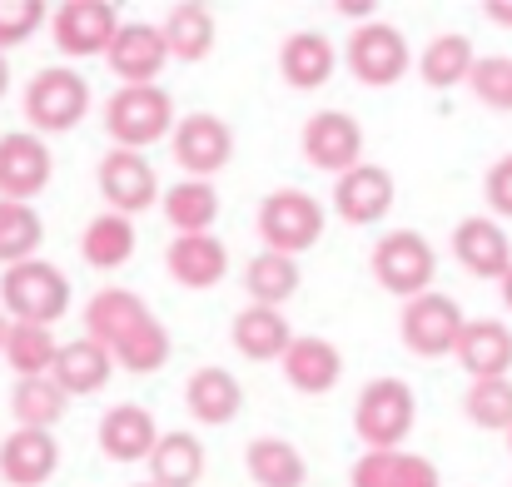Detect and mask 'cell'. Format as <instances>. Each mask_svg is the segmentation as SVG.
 <instances>
[{"label": "cell", "instance_id": "ac0fdd59", "mask_svg": "<svg viewBox=\"0 0 512 487\" xmlns=\"http://www.w3.org/2000/svg\"><path fill=\"white\" fill-rule=\"evenodd\" d=\"M55 468H60L55 433H40V428L5 433V443H0V478L10 487H40Z\"/></svg>", "mask_w": 512, "mask_h": 487}, {"label": "cell", "instance_id": "ba28073f", "mask_svg": "<svg viewBox=\"0 0 512 487\" xmlns=\"http://www.w3.org/2000/svg\"><path fill=\"white\" fill-rule=\"evenodd\" d=\"M463 328H468V319H463L458 299H448V294H423V299L403 304V319H398L403 343H408L413 353H423V358L458 353Z\"/></svg>", "mask_w": 512, "mask_h": 487}, {"label": "cell", "instance_id": "8992f818", "mask_svg": "<svg viewBox=\"0 0 512 487\" xmlns=\"http://www.w3.org/2000/svg\"><path fill=\"white\" fill-rule=\"evenodd\" d=\"M85 110H90V85H85V75H75L65 65H50L25 85V120L45 135L75 130L85 120Z\"/></svg>", "mask_w": 512, "mask_h": 487}, {"label": "cell", "instance_id": "7bdbcfd3", "mask_svg": "<svg viewBox=\"0 0 512 487\" xmlns=\"http://www.w3.org/2000/svg\"><path fill=\"white\" fill-rule=\"evenodd\" d=\"M488 20L503 25V30H512V0H488Z\"/></svg>", "mask_w": 512, "mask_h": 487}, {"label": "cell", "instance_id": "ab89813d", "mask_svg": "<svg viewBox=\"0 0 512 487\" xmlns=\"http://www.w3.org/2000/svg\"><path fill=\"white\" fill-rule=\"evenodd\" d=\"M45 25V0H0V50L25 45Z\"/></svg>", "mask_w": 512, "mask_h": 487}, {"label": "cell", "instance_id": "ee69618b", "mask_svg": "<svg viewBox=\"0 0 512 487\" xmlns=\"http://www.w3.org/2000/svg\"><path fill=\"white\" fill-rule=\"evenodd\" d=\"M5 338H10V314L0 309V353H5Z\"/></svg>", "mask_w": 512, "mask_h": 487}, {"label": "cell", "instance_id": "83f0119b", "mask_svg": "<svg viewBox=\"0 0 512 487\" xmlns=\"http://www.w3.org/2000/svg\"><path fill=\"white\" fill-rule=\"evenodd\" d=\"M244 463H249V478L259 487H304V478H309L304 453L284 438H254Z\"/></svg>", "mask_w": 512, "mask_h": 487}, {"label": "cell", "instance_id": "f1b7e54d", "mask_svg": "<svg viewBox=\"0 0 512 487\" xmlns=\"http://www.w3.org/2000/svg\"><path fill=\"white\" fill-rule=\"evenodd\" d=\"M80 254L90 269H120L135 254V224L125 214H95L80 234Z\"/></svg>", "mask_w": 512, "mask_h": 487}, {"label": "cell", "instance_id": "60d3db41", "mask_svg": "<svg viewBox=\"0 0 512 487\" xmlns=\"http://www.w3.org/2000/svg\"><path fill=\"white\" fill-rule=\"evenodd\" d=\"M488 204L512 219V155H503V160L488 169Z\"/></svg>", "mask_w": 512, "mask_h": 487}, {"label": "cell", "instance_id": "8d00e7d4", "mask_svg": "<svg viewBox=\"0 0 512 487\" xmlns=\"http://www.w3.org/2000/svg\"><path fill=\"white\" fill-rule=\"evenodd\" d=\"M45 239V224L30 204H15V199H0V264L15 269V264H30L35 249Z\"/></svg>", "mask_w": 512, "mask_h": 487}, {"label": "cell", "instance_id": "7402d4cb", "mask_svg": "<svg viewBox=\"0 0 512 487\" xmlns=\"http://www.w3.org/2000/svg\"><path fill=\"white\" fill-rule=\"evenodd\" d=\"M334 65H339V55H334L329 35H319V30H294V35L279 45V75H284L294 90H319V85H329Z\"/></svg>", "mask_w": 512, "mask_h": 487}, {"label": "cell", "instance_id": "7c38bea8", "mask_svg": "<svg viewBox=\"0 0 512 487\" xmlns=\"http://www.w3.org/2000/svg\"><path fill=\"white\" fill-rule=\"evenodd\" d=\"M50 174H55V160H50V150L35 130L0 135V199L25 204L50 184Z\"/></svg>", "mask_w": 512, "mask_h": 487}, {"label": "cell", "instance_id": "7a4b0ae2", "mask_svg": "<svg viewBox=\"0 0 512 487\" xmlns=\"http://www.w3.org/2000/svg\"><path fill=\"white\" fill-rule=\"evenodd\" d=\"M418 423V398L403 378H373L353 403V428L368 453H393Z\"/></svg>", "mask_w": 512, "mask_h": 487}, {"label": "cell", "instance_id": "b9f144b4", "mask_svg": "<svg viewBox=\"0 0 512 487\" xmlns=\"http://www.w3.org/2000/svg\"><path fill=\"white\" fill-rule=\"evenodd\" d=\"M339 15H348V20H363V25H368V15H373V0H339Z\"/></svg>", "mask_w": 512, "mask_h": 487}, {"label": "cell", "instance_id": "9c48e42d", "mask_svg": "<svg viewBox=\"0 0 512 487\" xmlns=\"http://www.w3.org/2000/svg\"><path fill=\"white\" fill-rule=\"evenodd\" d=\"M348 70L358 85H373V90H388L408 75V40L383 25V20H368L348 35Z\"/></svg>", "mask_w": 512, "mask_h": 487}, {"label": "cell", "instance_id": "c3c4849f", "mask_svg": "<svg viewBox=\"0 0 512 487\" xmlns=\"http://www.w3.org/2000/svg\"><path fill=\"white\" fill-rule=\"evenodd\" d=\"M140 487H155V483H140Z\"/></svg>", "mask_w": 512, "mask_h": 487}, {"label": "cell", "instance_id": "ffe728a7", "mask_svg": "<svg viewBox=\"0 0 512 487\" xmlns=\"http://www.w3.org/2000/svg\"><path fill=\"white\" fill-rule=\"evenodd\" d=\"M184 403H189V413H194V423H204V428H224V423H234L239 418V408H244V388H239V378L229 373V368H199V373H189V383H184Z\"/></svg>", "mask_w": 512, "mask_h": 487}, {"label": "cell", "instance_id": "cb8c5ba5", "mask_svg": "<svg viewBox=\"0 0 512 487\" xmlns=\"http://www.w3.org/2000/svg\"><path fill=\"white\" fill-rule=\"evenodd\" d=\"M110 373H115V358H110V348L105 343H95V338H70V343H60V358H55V383L70 393V398H80V393H100L105 383H110Z\"/></svg>", "mask_w": 512, "mask_h": 487}, {"label": "cell", "instance_id": "f35d334b", "mask_svg": "<svg viewBox=\"0 0 512 487\" xmlns=\"http://www.w3.org/2000/svg\"><path fill=\"white\" fill-rule=\"evenodd\" d=\"M468 85L488 110H512V55H483Z\"/></svg>", "mask_w": 512, "mask_h": 487}, {"label": "cell", "instance_id": "d590c367", "mask_svg": "<svg viewBox=\"0 0 512 487\" xmlns=\"http://www.w3.org/2000/svg\"><path fill=\"white\" fill-rule=\"evenodd\" d=\"M55 358H60V343H55V333L45 324H10L5 363L20 378H50L55 373Z\"/></svg>", "mask_w": 512, "mask_h": 487}, {"label": "cell", "instance_id": "4dcf8cb0", "mask_svg": "<svg viewBox=\"0 0 512 487\" xmlns=\"http://www.w3.org/2000/svg\"><path fill=\"white\" fill-rule=\"evenodd\" d=\"M204 478V443L194 433H165L155 458H150V483L155 487H194Z\"/></svg>", "mask_w": 512, "mask_h": 487}, {"label": "cell", "instance_id": "bcb514c9", "mask_svg": "<svg viewBox=\"0 0 512 487\" xmlns=\"http://www.w3.org/2000/svg\"><path fill=\"white\" fill-rule=\"evenodd\" d=\"M503 304H508V309H512V274H508V279H503Z\"/></svg>", "mask_w": 512, "mask_h": 487}, {"label": "cell", "instance_id": "3957f363", "mask_svg": "<svg viewBox=\"0 0 512 487\" xmlns=\"http://www.w3.org/2000/svg\"><path fill=\"white\" fill-rule=\"evenodd\" d=\"M174 125V100L160 85H120L115 100L105 105V130L115 150H145L165 140Z\"/></svg>", "mask_w": 512, "mask_h": 487}, {"label": "cell", "instance_id": "2e32d148", "mask_svg": "<svg viewBox=\"0 0 512 487\" xmlns=\"http://www.w3.org/2000/svg\"><path fill=\"white\" fill-rule=\"evenodd\" d=\"M453 254H458V264H463L468 274H478V279H498V284H503L512 274V244L488 214H473V219H463V224L453 229Z\"/></svg>", "mask_w": 512, "mask_h": 487}, {"label": "cell", "instance_id": "1f68e13d", "mask_svg": "<svg viewBox=\"0 0 512 487\" xmlns=\"http://www.w3.org/2000/svg\"><path fill=\"white\" fill-rule=\"evenodd\" d=\"M65 408H70V393H65L55 378H20L15 393H10V413H15L20 428L50 433V428L65 418Z\"/></svg>", "mask_w": 512, "mask_h": 487}, {"label": "cell", "instance_id": "4fadbf2b", "mask_svg": "<svg viewBox=\"0 0 512 487\" xmlns=\"http://www.w3.org/2000/svg\"><path fill=\"white\" fill-rule=\"evenodd\" d=\"M304 155L314 169H324V174H348V169H358L363 164V130H358V120L353 115H343V110H319V115H309V125H304Z\"/></svg>", "mask_w": 512, "mask_h": 487}, {"label": "cell", "instance_id": "5b68a950", "mask_svg": "<svg viewBox=\"0 0 512 487\" xmlns=\"http://www.w3.org/2000/svg\"><path fill=\"white\" fill-rule=\"evenodd\" d=\"M433 274H438V259H433V244H428L418 229H393V234H383V239L373 244V279H378L388 294H398L403 304L433 294V289H428Z\"/></svg>", "mask_w": 512, "mask_h": 487}, {"label": "cell", "instance_id": "603a6c76", "mask_svg": "<svg viewBox=\"0 0 512 487\" xmlns=\"http://www.w3.org/2000/svg\"><path fill=\"white\" fill-rule=\"evenodd\" d=\"M458 363L473 373V383H483V378H508L512 328L498 324V319H468L463 343H458Z\"/></svg>", "mask_w": 512, "mask_h": 487}, {"label": "cell", "instance_id": "277c9868", "mask_svg": "<svg viewBox=\"0 0 512 487\" xmlns=\"http://www.w3.org/2000/svg\"><path fill=\"white\" fill-rule=\"evenodd\" d=\"M0 304L15 324H55L65 309H70V279L45 264V259H30V264H15L5 269L0 279Z\"/></svg>", "mask_w": 512, "mask_h": 487}, {"label": "cell", "instance_id": "7dc6e473", "mask_svg": "<svg viewBox=\"0 0 512 487\" xmlns=\"http://www.w3.org/2000/svg\"><path fill=\"white\" fill-rule=\"evenodd\" d=\"M508 448H512V433H508Z\"/></svg>", "mask_w": 512, "mask_h": 487}, {"label": "cell", "instance_id": "4316f807", "mask_svg": "<svg viewBox=\"0 0 512 487\" xmlns=\"http://www.w3.org/2000/svg\"><path fill=\"white\" fill-rule=\"evenodd\" d=\"M234 348H239L249 363H269V358L284 363V353L294 348L289 319H284L279 309H259V304H249L244 314H234Z\"/></svg>", "mask_w": 512, "mask_h": 487}, {"label": "cell", "instance_id": "836d02e7", "mask_svg": "<svg viewBox=\"0 0 512 487\" xmlns=\"http://www.w3.org/2000/svg\"><path fill=\"white\" fill-rule=\"evenodd\" d=\"M418 70H423V85H433V90L468 85V80H473V70H478L473 40H468V35H438V40L423 50Z\"/></svg>", "mask_w": 512, "mask_h": 487}, {"label": "cell", "instance_id": "d6986e66", "mask_svg": "<svg viewBox=\"0 0 512 487\" xmlns=\"http://www.w3.org/2000/svg\"><path fill=\"white\" fill-rule=\"evenodd\" d=\"M334 209H339L343 224H378L393 209V174L383 164L348 169L334 189Z\"/></svg>", "mask_w": 512, "mask_h": 487}, {"label": "cell", "instance_id": "9a60e30c", "mask_svg": "<svg viewBox=\"0 0 512 487\" xmlns=\"http://www.w3.org/2000/svg\"><path fill=\"white\" fill-rule=\"evenodd\" d=\"M110 70L125 80V85H155L165 60H170V45H165V30L160 25H145V20H130L120 25L115 45H110Z\"/></svg>", "mask_w": 512, "mask_h": 487}, {"label": "cell", "instance_id": "484cf974", "mask_svg": "<svg viewBox=\"0 0 512 487\" xmlns=\"http://www.w3.org/2000/svg\"><path fill=\"white\" fill-rule=\"evenodd\" d=\"M353 487H443L438 468L418 453H363L353 463Z\"/></svg>", "mask_w": 512, "mask_h": 487}, {"label": "cell", "instance_id": "d4e9b609", "mask_svg": "<svg viewBox=\"0 0 512 487\" xmlns=\"http://www.w3.org/2000/svg\"><path fill=\"white\" fill-rule=\"evenodd\" d=\"M284 378L299 388V393H329L343 378V353L329 343V338H294V348L284 353Z\"/></svg>", "mask_w": 512, "mask_h": 487}, {"label": "cell", "instance_id": "f546056e", "mask_svg": "<svg viewBox=\"0 0 512 487\" xmlns=\"http://www.w3.org/2000/svg\"><path fill=\"white\" fill-rule=\"evenodd\" d=\"M244 289H249V299H254L259 309H279V304H289V299L299 294V264H294L289 254L264 249V254L249 259Z\"/></svg>", "mask_w": 512, "mask_h": 487}, {"label": "cell", "instance_id": "e0dca14e", "mask_svg": "<svg viewBox=\"0 0 512 487\" xmlns=\"http://www.w3.org/2000/svg\"><path fill=\"white\" fill-rule=\"evenodd\" d=\"M160 438L165 433L155 428V418L140 403H120L100 418V448H105L110 463H150Z\"/></svg>", "mask_w": 512, "mask_h": 487}, {"label": "cell", "instance_id": "e575fe53", "mask_svg": "<svg viewBox=\"0 0 512 487\" xmlns=\"http://www.w3.org/2000/svg\"><path fill=\"white\" fill-rule=\"evenodd\" d=\"M160 209H165L170 229H179V234H209V224L219 219V194H214L209 179H184L165 194Z\"/></svg>", "mask_w": 512, "mask_h": 487}, {"label": "cell", "instance_id": "8fae6325", "mask_svg": "<svg viewBox=\"0 0 512 487\" xmlns=\"http://www.w3.org/2000/svg\"><path fill=\"white\" fill-rule=\"evenodd\" d=\"M234 155V135L219 115L209 110H194L174 125V164L189 174V179H214Z\"/></svg>", "mask_w": 512, "mask_h": 487}, {"label": "cell", "instance_id": "5bb4252c", "mask_svg": "<svg viewBox=\"0 0 512 487\" xmlns=\"http://www.w3.org/2000/svg\"><path fill=\"white\" fill-rule=\"evenodd\" d=\"M100 194H105L110 214L135 219L140 209H150L160 199V179H155V169L140 150H110L100 160Z\"/></svg>", "mask_w": 512, "mask_h": 487}, {"label": "cell", "instance_id": "44dd1931", "mask_svg": "<svg viewBox=\"0 0 512 487\" xmlns=\"http://www.w3.org/2000/svg\"><path fill=\"white\" fill-rule=\"evenodd\" d=\"M165 269L184 289H214L229 274V249L214 234H179L165 254Z\"/></svg>", "mask_w": 512, "mask_h": 487}, {"label": "cell", "instance_id": "f6af8a7d", "mask_svg": "<svg viewBox=\"0 0 512 487\" xmlns=\"http://www.w3.org/2000/svg\"><path fill=\"white\" fill-rule=\"evenodd\" d=\"M5 85H10V65H5V50H0V95H5Z\"/></svg>", "mask_w": 512, "mask_h": 487}, {"label": "cell", "instance_id": "30bf717a", "mask_svg": "<svg viewBox=\"0 0 512 487\" xmlns=\"http://www.w3.org/2000/svg\"><path fill=\"white\" fill-rule=\"evenodd\" d=\"M120 35V15L110 0H65L55 10V45L70 55V60H85V55H110Z\"/></svg>", "mask_w": 512, "mask_h": 487}, {"label": "cell", "instance_id": "74e56055", "mask_svg": "<svg viewBox=\"0 0 512 487\" xmlns=\"http://www.w3.org/2000/svg\"><path fill=\"white\" fill-rule=\"evenodd\" d=\"M468 418L488 433H512V378H483L463 398Z\"/></svg>", "mask_w": 512, "mask_h": 487}, {"label": "cell", "instance_id": "52a82bcc", "mask_svg": "<svg viewBox=\"0 0 512 487\" xmlns=\"http://www.w3.org/2000/svg\"><path fill=\"white\" fill-rule=\"evenodd\" d=\"M259 234L274 254H304L319 244L324 234V204L304 189H274L264 204H259Z\"/></svg>", "mask_w": 512, "mask_h": 487}, {"label": "cell", "instance_id": "d6a6232c", "mask_svg": "<svg viewBox=\"0 0 512 487\" xmlns=\"http://www.w3.org/2000/svg\"><path fill=\"white\" fill-rule=\"evenodd\" d=\"M160 30H165V45H170L174 60H204V55L214 50V15H209V5H199V0L174 5Z\"/></svg>", "mask_w": 512, "mask_h": 487}, {"label": "cell", "instance_id": "6da1fadb", "mask_svg": "<svg viewBox=\"0 0 512 487\" xmlns=\"http://www.w3.org/2000/svg\"><path fill=\"white\" fill-rule=\"evenodd\" d=\"M85 338L105 343L115 368H130V373H155L165 358H170V333L165 324L150 314V304L140 294H125V289H100L85 309Z\"/></svg>", "mask_w": 512, "mask_h": 487}]
</instances>
